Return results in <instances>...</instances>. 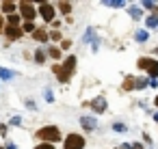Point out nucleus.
Listing matches in <instances>:
<instances>
[{
    "mask_svg": "<svg viewBox=\"0 0 158 149\" xmlns=\"http://www.w3.org/2000/svg\"><path fill=\"white\" fill-rule=\"evenodd\" d=\"M37 136H39L41 140L50 143V145H54L56 140H61V132H59L56 125H46V127H41V130L37 132Z\"/></svg>",
    "mask_w": 158,
    "mask_h": 149,
    "instance_id": "1",
    "label": "nucleus"
},
{
    "mask_svg": "<svg viewBox=\"0 0 158 149\" xmlns=\"http://www.w3.org/2000/svg\"><path fill=\"white\" fill-rule=\"evenodd\" d=\"M85 147V138L80 134H69L65 138V149H82Z\"/></svg>",
    "mask_w": 158,
    "mask_h": 149,
    "instance_id": "2",
    "label": "nucleus"
},
{
    "mask_svg": "<svg viewBox=\"0 0 158 149\" xmlns=\"http://www.w3.org/2000/svg\"><path fill=\"white\" fill-rule=\"evenodd\" d=\"M18 9L22 11V15L26 18V22H33V20H35V15H37L35 7H33V5H28V2H20V5H18Z\"/></svg>",
    "mask_w": 158,
    "mask_h": 149,
    "instance_id": "3",
    "label": "nucleus"
},
{
    "mask_svg": "<svg viewBox=\"0 0 158 149\" xmlns=\"http://www.w3.org/2000/svg\"><path fill=\"white\" fill-rule=\"evenodd\" d=\"M39 11H41V18H44L46 22H52V20H54V7H52L50 2H41V5H39Z\"/></svg>",
    "mask_w": 158,
    "mask_h": 149,
    "instance_id": "4",
    "label": "nucleus"
},
{
    "mask_svg": "<svg viewBox=\"0 0 158 149\" xmlns=\"http://www.w3.org/2000/svg\"><path fill=\"white\" fill-rule=\"evenodd\" d=\"M80 125L87 130V132H91V130H95L98 127V121H95V117H80Z\"/></svg>",
    "mask_w": 158,
    "mask_h": 149,
    "instance_id": "5",
    "label": "nucleus"
},
{
    "mask_svg": "<svg viewBox=\"0 0 158 149\" xmlns=\"http://www.w3.org/2000/svg\"><path fill=\"white\" fill-rule=\"evenodd\" d=\"M91 108H93L95 112H104V110H106V99H104V97H95V99L91 102Z\"/></svg>",
    "mask_w": 158,
    "mask_h": 149,
    "instance_id": "6",
    "label": "nucleus"
},
{
    "mask_svg": "<svg viewBox=\"0 0 158 149\" xmlns=\"http://www.w3.org/2000/svg\"><path fill=\"white\" fill-rule=\"evenodd\" d=\"M20 33H22V30H20L18 26H7V28H5V35H7L11 41H13V39H18V37H20Z\"/></svg>",
    "mask_w": 158,
    "mask_h": 149,
    "instance_id": "7",
    "label": "nucleus"
},
{
    "mask_svg": "<svg viewBox=\"0 0 158 149\" xmlns=\"http://www.w3.org/2000/svg\"><path fill=\"white\" fill-rule=\"evenodd\" d=\"M74 67H76V56H67V58L63 61V69H65L67 74H72Z\"/></svg>",
    "mask_w": 158,
    "mask_h": 149,
    "instance_id": "8",
    "label": "nucleus"
},
{
    "mask_svg": "<svg viewBox=\"0 0 158 149\" xmlns=\"http://www.w3.org/2000/svg\"><path fill=\"white\" fill-rule=\"evenodd\" d=\"M52 69H54V74L59 76V80H61V82H67V80H69V74H67L63 67H56V65H54Z\"/></svg>",
    "mask_w": 158,
    "mask_h": 149,
    "instance_id": "9",
    "label": "nucleus"
},
{
    "mask_svg": "<svg viewBox=\"0 0 158 149\" xmlns=\"http://www.w3.org/2000/svg\"><path fill=\"white\" fill-rule=\"evenodd\" d=\"M104 7H113V9H121V7H126V2H123V0H104Z\"/></svg>",
    "mask_w": 158,
    "mask_h": 149,
    "instance_id": "10",
    "label": "nucleus"
},
{
    "mask_svg": "<svg viewBox=\"0 0 158 149\" xmlns=\"http://www.w3.org/2000/svg\"><path fill=\"white\" fill-rule=\"evenodd\" d=\"M33 35H35V39H37V41H41V43H44V41H48V33H46V30H41V28H35V33H33Z\"/></svg>",
    "mask_w": 158,
    "mask_h": 149,
    "instance_id": "11",
    "label": "nucleus"
},
{
    "mask_svg": "<svg viewBox=\"0 0 158 149\" xmlns=\"http://www.w3.org/2000/svg\"><path fill=\"white\" fill-rule=\"evenodd\" d=\"M15 9H18V5H15V2H2V11H7L9 15H13V13H15Z\"/></svg>",
    "mask_w": 158,
    "mask_h": 149,
    "instance_id": "12",
    "label": "nucleus"
},
{
    "mask_svg": "<svg viewBox=\"0 0 158 149\" xmlns=\"http://www.w3.org/2000/svg\"><path fill=\"white\" fill-rule=\"evenodd\" d=\"M15 76V71H11V69H5V67H0V78L2 80H11Z\"/></svg>",
    "mask_w": 158,
    "mask_h": 149,
    "instance_id": "13",
    "label": "nucleus"
},
{
    "mask_svg": "<svg viewBox=\"0 0 158 149\" xmlns=\"http://www.w3.org/2000/svg\"><path fill=\"white\" fill-rule=\"evenodd\" d=\"M128 11H130V18H134V20H141V15H143L139 7H130Z\"/></svg>",
    "mask_w": 158,
    "mask_h": 149,
    "instance_id": "14",
    "label": "nucleus"
},
{
    "mask_svg": "<svg viewBox=\"0 0 158 149\" xmlns=\"http://www.w3.org/2000/svg\"><path fill=\"white\" fill-rule=\"evenodd\" d=\"M145 87H149L147 78H139V80H134V89H145Z\"/></svg>",
    "mask_w": 158,
    "mask_h": 149,
    "instance_id": "15",
    "label": "nucleus"
},
{
    "mask_svg": "<svg viewBox=\"0 0 158 149\" xmlns=\"http://www.w3.org/2000/svg\"><path fill=\"white\" fill-rule=\"evenodd\" d=\"M147 28H158V15L147 18Z\"/></svg>",
    "mask_w": 158,
    "mask_h": 149,
    "instance_id": "16",
    "label": "nucleus"
},
{
    "mask_svg": "<svg viewBox=\"0 0 158 149\" xmlns=\"http://www.w3.org/2000/svg\"><path fill=\"white\" fill-rule=\"evenodd\" d=\"M113 130H115V132H119V134H123L128 127H126V123H119V121H117V123H113Z\"/></svg>",
    "mask_w": 158,
    "mask_h": 149,
    "instance_id": "17",
    "label": "nucleus"
},
{
    "mask_svg": "<svg viewBox=\"0 0 158 149\" xmlns=\"http://www.w3.org/2000/svg\"><path fill=\"white\" fill-rule=\"evenodd\" d=\"M136 41H147V30H136Z\"/></svg>",
    "mask_w": 158,
    "mask_h": 149,
    "instance_id": "18",
    "label": "nucleus"
},
{
    "mask_svg": "<svg viewBox=\"0 0 158 149\" xmlns=\"http://www.w3.org/2000/svg\"><path fill=\"white\" fill-rule=\"evenodd\" d=\"M130 89H134V80H132V78H126V82H123V91H130Z\"/></svg>",
    "mask_w": 158,
    "mask_h": 149,
    "instance_id": "19",
    "label": "nucleus"
},
{
    "mask_svg": "<svg viewBox=\"0 0 158 149\" xmlns=\"http://www.w3.org/2000/svg\"><path fill=\"white\" fill-rule=\"evenodd\" d=\"M59 9H61L63 13H69V11H72V5H67V2H59Z\"/></svg>",
    "mask_w": 158,
    "mask_h": 149,
    "instance_id": "20",
    "label": "nucleus"
},
{
    "mask_svg": "<svg viewBox=\"0 0 158 149\" xmlns=\"http://www.w3.org/2000/svg\"><path fill=\"white\" fill-rule=\"evenodd\" d=\"M18 24H20V18H18L15 13H13V15H9V26H18Z\"/></svg>",
    "mask_w": 158,
    "mask_h": 149,
    "instance_id": "21",
    "label": "nucleus"
},
{
    "mask_svg": "<svg viewBox=\"0 0 158 149\" xmlns=\"http://www.w3.org/2000/svg\"><path fill=\"white\" fill-rule=\"evenodd\" d=\"M143 7H145V9H154V15L158 13V7H156L154 2H147V0H145V2H143Z\"/></svg>",
    "mask_w": 158,
    "mask_h": 149,
    "instance_id": "22",
    "label": "nucleus"
},
{
    "mask_svg": "<svg viewBox=\"0 0 158 149\" xmlns=\"http://www.w3.org/2000/svg\"><path fill=\"white\" fill-rule=\"evenodd\" d=\"M24 30H26V33H35V24H33V22H26V24H24Z\"/></svg>",
    "mask_w": 158,
    "mask_h": 149,
    "instance_id": "23",
    "label": "nucleus"
},
{
    "mask_svg": "<svg viewBox=\"0 0 158 149\" xmlns=\"http://www.w3.org/2000/svg\"><path fill=\"white\" fill-rule=\"evenodd\" d=\"M46 102H54V93L50 89H46Z\"/></svg>",
    "mask_w": 158,
    "mask_h": 149,
    "instance_id": "24",
    "label": "nucleus"
},
{
    "mask_svg": "<svg viewBox=\"0 0 158 149\" xmlns=\"http://www.w3.org/2000/svg\"><path fill=\"white\" fill-rule=\"evenodd\" d=\"M35 149H54V145H50V143H41V145H37Z\"/></svg>",
    "mask_w": 158,
    "mask_h": 149,
    "instance_id": "25",
    "label": "nucleus"
},
{
    "mask_svg": "<svg viewBox=\"0 0 158 149\" xmlns=\"http://www.w3.org/2000/svg\"><path fill=\"white\" fill-rule=\"evenodd\" d=\"M50 56H52V58H59V56H61V52H59L56 48H50Z\"/></svg>",
    "mask_w": 158,
    "mask_h": 149,
    "instance_id": "26",
    "label": "nucleus"
},
{
    "mask_svg": "<svg viewBox=\"0 0 158 149\" xmlns=\"http://www.w3.org/2000/svg\"><path fill=\"white\" fill-rule=\"evenodd\" d=\"M11 123H13V125H20V123H22V117H20V115H18V117H13V119H11Z\"/></svg>",
    "mask_w": 158,
    "mask_h": 149,
    "instance_id": "27",
    "label": "nucleus"
},
{
    "mask_svg": "<svg viewBox=\"0 0 158 149\" xmlns=\"http://www.w3.org/2000/svg\"><path fill=\"white\" fill-rule=\"evenodd\" d=\"M5 134H7V125L2 123V125H0V136H5Z\"/></svg>",
    "mask_w": 158,
    "mask_h": 149,
    "instance_id": "28",
    "label": "nucleus"
},
{
    "mask_svg": "<svg viewBox=\"0 0 158 149\" xmlns=\"http://www.w3.org/2000/svg\"><path fill=\"white\" fill-rule=\"evenodd\" d=\"M37 63H44V52H37Z\"/></svg>",
    "mask_w": 158,
    "mask_h": 149,
    "instance_id": "29",
    "label": "nucleus"
},
{
    "mask_svg": "<svg viewBox=\"0 0 158 149\" xmlns=\"http://www.w3.org/2000/svg\"><path fill=\"white\" fill-rule=\"evenodd\" d=\"M7 149H18V147H15L13 143H9V145H7Z\"/></svg>",
    "mask_w": 158,
    "mask_h": 149,
    "instance_id": "30",
    "label": "nucleus"
},
{
    "mask_svg": "<svg viewBox=\"0 0 158 149\" xmlns=\"http://www.w3.org/2000/svg\"><path fill=\"white\" fill-rule=\"evenodd\" d=\"M154 121H158V112H156V115H154Z\"/></svg>",
    "mask_w": 158,
    "mask_h": 149,
    "instance_id": "31",
    "label": "nucleus"
},
{
    "mask_svg": "<svg viewBox=\"0 0 158 149\" xmlns=\"http://www.w3.org/2000/svg\"><path fill=\"white\" fill-rule=\"evenodd\" d=\"M156 106H158V95H156Z\"/></svg>",
    "mask_w": 158,
    "mask_h": 149,
    "instance_id": "32",
    "label": "nucleus"
},
{
    "mask_svg": "<svg viewBox=\"0 0 158 149\" xmlns=\"http://www.w3.org/2000/svg\"><path fill=\"white\" fill-rule=\"evenodd\" d=\"M0 26H2V18H0Z\"/></svg>",
    "mask_w": 158,
    "mask_h": 149,
    "instance_id": "33",
    "label": "nucleus"
},
{
    "mask_svg": "<svg viewBox=\"0 0 158 149\" xmlns=\"http://www.w3.org/2000/svg\"><path fill=\"white\" fill-rule=\"evenodd\" d=\"M0 149H2V147H0Z\"/></svg>",
    "mask_w": 158,
    "mask_h": 149,
    "instance_id": "34",
    "label": "nucleus"
}]
</instances>
